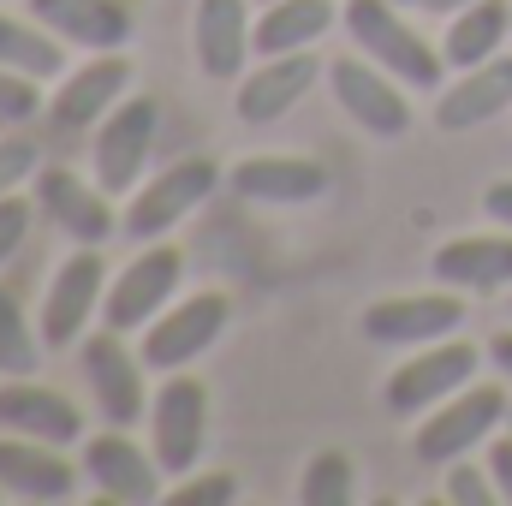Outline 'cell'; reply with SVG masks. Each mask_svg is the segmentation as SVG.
Wrapping results in <instances>:
<instances>
[{
	"label": "cell",
	"mask_w": 512,
	"mask_h": 506,
	"mask_svg": "<svg viewBox=\"0 0 512 506\" xmlns=\"http://www.w3.org/2000/svg\"><path fill=\"white\" fill-rule=\"evenodd\" d=\"M346 36L358 54H370L382 72H393L405 90H441V72H447V54L429 48L411 24H399V6L393 0H352L346 6Z\"/></svg>",
	"instance_id": "obj_1"
},
{
	"label": "cell",
	"mask_w": 512,
	"mask_h": 506,
	"mask_svg": "<svg viewBox=\"0 0 512 506\" xmlns=\"http://www.w3.org/2000/svg\"><path fill=\"white\" fill-rule=\"evenodd\" d=\"M221 185H227V173H221L215 161H203V155H185V161L161 167V179H149V185L131 197L126 233L155 245V239H161V233H173L197 203H209V191H221Z\"/></svg>",
	"instance_id": "obj_2"
},
{
	"label": "cell",
	"mask_w": 512,
	"mask_h": 506,
	"mask_svg": "<svg viewBox=\"0 0 512 506\" xmlns=\"http://www.w3.org/2000/svg\"><path fill=\"white\" fill-rule=\"evenodd\" d=\"M149 447L161 459L167 477H185L197 459H203V441H209V387L197 376H173L161 381L155 405H149Z\"/></svg>",
	"instance_id": "obj_3"
},
{
	"label": "cell",
	"mask_w": 512,
	"mask_h": 506,
	"mask_svg": "<svg viewBox=\"0 0 512 506\" xmlns=\"http://www.w3.org/2000/svg\"><path fill=\"white\" fill-rule=\"evenodd\" d=\"M507 423V393L501 387H459L453 399H441V411L417 429V459L423 465H453L471 447H483L495 429Z\"/></svg>",
	"instance_id": "obj_4"
},
{
	"label": "cell",
	"mask_w": 512,
	"mask_h": 506,
	"mask_svg": "<svg viewBox=\"0 0 512 506\" xmlns=\"http://www.w3.org/2000/svg\"><path fill=\"white\" fill-rule=\"evenodd\" d=\"M179 274H185V256L173 251V245H149L143 256H131L126 268L114 274L108 298H102V322H108L114 334H137V328H149V322L161 316V304L173 298Z\"/></svg>",
	"instance_id": "obj_5"
},
{
	"label": "cell",
	"mask_w": 512,
	"mask_h": 506,
	"mask_svg": "<svg viewBox=\"0 0 512 506\" xmlns=\"http://www.w3.org/2000/svg\"><path fill=\"white\" fill-rule=\"evenodd\" d=\"M227 310H233V304H227L221 292H197V298H185V304L161 310V316L149 322V334H143V364H149V370H161V376L185 370L191 358H203V352L221 340Z\"/></svg>",
	"instance_id": "obj_6"
},
{
	"label": "cell",
	"mask_w": 512,
	"mask_h": 506,
	"mask_svg": "<svg viewBox=\"0 0 512 506\" xmlns=\"http://www.w3.org/2000/svg\"><path fill=\"white\" fill-rule=\"evenodd\" d=\"M477 346H465V340H429L411 364H399L393 376H387V411H399V417H411V411H429V405H441V399H453L465 381L477 376Z\"/></svg>",
	"instance_id": "obj_7"
},
{
	"label": "cell",
	"mask_w": 512,
	"mask_h": 506,
	"mask_svg": "<svg viewBox=\"0 0 512 506\" xmlns=\"http://www.w3.org/2000/svg\"><path fill=\"white\" fill-rule=\"evenodd\" d=\"M328 84H334V102L370 131V137H405L411 131V102L399 96V78L382 72L370 54H340L328 66Z\"/></svg>",
	"instance_id": "obj_8"
},
{
	"label": "cell",
	"mask_w": 512,
	"mask_h": 506,
	"mask_svg": "<svg viewBox=\"0 0 512 506\" xmlns=\"http://www.w3.org/2000/svg\"><path fill=\"white\" fill-rule=\"evenodd\" d=\"M155 126H161V108L149 96H131L102 120V131H96V185L102 191H137Z\"/></svg>",
	"instance_id": "obj_9"
},
{
	"label": "cell",
	"mask_w": 512,
	"mask_h": 506,
	"mask_svg": "<svg viewBox=\"0 0 512 506\" xmlns=\"http://www.w3.org/2000/svg\"><path fill=\"white\" fill-rule=\"evenodd\" d=\"M459 322H465V304L453 292H411V298H376L358 328L376 346H429V340H447Z\"/></svg>",
	"instance_id": "obj_10"
},
{
	"label": "cell",
	"mask_w": 512,
	"mask_h": 506,
	"mask_svg": "<svg viewBox=\"0 0 512 506\" xmlns=\"http://www.w3.org/2000/svg\"><path fill=\"white\" fill-rule=\"evenodd\" d=\"M84 477L96 483V495L102 501H120V506H143L161 495V459L155 453H143L131 435L120 429H108V435H96V441H84Z\"/></svg>",
	"instance_id": "obj_11"
},
{
	"label": "cell",
	"mask_w": 512,
	"mask_h": 506,
	"mask_svg": "<svg viewBox=\"0 0 512 506\" xmlns=\"http://www.w3.org/2000/svg\"><path fill=\"white\" fill-rule=\"evenodd\" d=\"M102 298H108V268H102L96 245H84L78 256L60 262V274H54V286H48V304H42V340H48V346L78 340L84 322H90V310H96Z\"/></svg>",
	"instance_id": "obj_12"
},
{
	"label": "cell",
	"mask_w": 512,
	"mask_h": 506,
	"mask_svg": "<svg viewBox=\"0 0 512 506\" xmlns=\"http://www.w3.org/2000/svg\"><path fill=\"white\" fill-rule=\"evenodd\" d=\"M0 489L18 501H72L78 471L66 447L30 441V435H0Z\"/></svg>",
	"instance_id": "obj_13"
},
{
	"label": "cell",
	"mask_w": 512,
	"mask_h": 506,
	"mask_svg": "<svg viewBox=\"0 0 512 506\" xmlns=\"http://www.w3.org/2000/svg\"><path fill=\"white\" fill-rule=\"evenodd\" d=\"M126 84H131V60L126 54H96L90 66H78V72L54 90L48 114H54V126L60 131H84V126H96V120H108V114L120 108Z\"/></svg>",
	"instance_id": "obj_14"
},
{
	"label": "cell",
	"mask_w": 512,
	"mask_h": 506,
	"mask_svg": "<svg viewBox=\"0 0 512 506\" xmlns=\"http://www.w3.org/2000/svg\"><path fill=\"white\" fill-rule=\"evenodd\" d=\"M316 54L310 48H298V54H268L262 66H256L251 78L239 84V120L245 126H274V120H286L292 108H298V96L316 84Z\"/></svg>",
	"instance_id": "obj_15"
},
{
	"label": "cell",
	"mask_w": 512,
	"mask_h": 506,
	"mask_svg": "<svg viewBox=\"0 0 512 506\" xmlns=\"http://www.w3.org/2000/svg\"><path fill=\"white\" fill-rule=\"evenodd\" d=\"M0 429L30 435V441H54V447L84 441L78 405H72L66 393H54V387H36L30 376H12L0 387Z\"/></svg>",
	"instance_id": "obj_16"
},
{
	"label": "cell",
	"mask_w": 512,
	"mask_h": 506,
	"mask_svg": "<svg viewBox=\"0 0 512 506\" xmlns=\"http://www.w3.org/2000/svg\"><path fill=\"white\" fill-rule=\"evenodd\" d=\"M227 191L245 203H316L328 191V167L304 155H251L227 167Z\"/></svg>",
	"instance_id": "obj_17"
},
{
	"label": "cell",
	"mask_w": 512,
	"mask_h": 506,
	"mask_svg": "<svg viewBox=\"0 0 512 506\" xmlns=\"http://www.w3.org/2000/svg\"><path fill=\"white\" fill-rule=\"evenodd\" d=\"M84 381H90V393L114 429H131L143 417V376H137V358L120 346L114 328L84 340Z\"/></svg>",
	"instance_id": "obj_18"
},
{
	"label": "cell",
	"mask_w": 512,
	"mask_h": 506,
	"mask_svg": "<svg viewBox=\"0 0 512 506\" xmlns=\"http://www.w3.org/2000/svg\"><path fill=\"white\" fill-rule=\"evenodd\" d=\"M36 197L42 209L54 215V227L78 245H102L114 233V209H108V191L102 185H84L72 167H42L36 173Z\"/></svg>",
	"instance_id": "obj_19"
},
{
	"label": "cell",
	"mask_w": 512,
	"mask_h": 506,
	"mask_svg": "<svg viewBox=\"0 0 512 506\" xmlns=\"http://www.w3.org/2000/svg\"><path fill=\"white\" fill-rule=\"evenodd\" d=\"M251 6L245 0H197V18H191V42H197V66L209 78H239L245 60H251Z\"/></svg>",
	"instance_id": "obj_20"
},
{
	"label": "cell",
	"mask_w": 512,
	"mask_h": 506,
	"mask_svg": "<svg viewBox=\"0 0 512 506\" xmlns=\"http://www.w3.org/2000/svg\"><path fill=\"white\" fill-rule=\"evenodd\" d=\"M512 108V54H495L483 66H471L459 84H447L435 96V126L441 131H471V126H489L495 114Z\"/></svg>",
	"instance_id": "obj_21"
},
{
	"label": "cell",
	"mask_w": 512,
	"mask_h": 506,
	"mask_svg": "<svg viewBox=\"0 0 512 506\" xmlns=\"http://www.w3.org/2000/svg\"><path fill=\"white\" fill-rule=\"evenodd\" d=\"M30 18L48 24L60 42H72V48H96V54L126 48V36H131L126 0H30Z\"/></svg>",
	"instance_id": "obj_22"
},
{
	"label": "cell",
	"mask_w": 512,
	"mask_h": 506,
	"mask_svg": "<svg viewBox=\"0 0 512 506\" xmlns=\"http://www.w3.org/2000/svg\"><path fill=\"white\" fill-rule=\"evenodd\" d=\"M429 274L441 286H465V292H495L512 286V239H447L429 256Z\"/></svg>",
	"instance_id": "obj_23"
},
{
	"label": "cell",
	"mask_w": 512,
	"mask_h": 506,
	"mask_svg": "<svg viewBox=\"0 0 512 506\" xmlns=\"http://www.w3.org/2000/svg\"><path fill=\"white\" fill-rule=\"evenodd\" d=\"M328 24H334V0H268L262 18H256V30H251V48L262 60L268 54H298Z\"/></svg>",
	"instance_id": "obj_24"
},
{
	"label": "cell",
	"mask_w": 512,
	"mask_h": 506,
	"mask_svg": "<svg viewBox=\"0 0 512 506\" xmlns=\"http://www.w3.org/2000/svg\"><path fill=\"white\" fill-rule=\"evenodd\" d=\"M507 36H512V6L507 0H471L465 12H453L441 54H447V66L471 72V66L495 60V48H501Z\"/></svg>",
	"instance_id": "obj_25"
},
{
	"label": "cell",
	"mask_w": 512,
	"mask_h": 506,
	"mask_svg": "<svg viewBox=\"0 0 512 506\" xmlns=\"http://www.w3.org/2000/svg\"><path fill=\"white\" fill-rule=\"evenodd\" d=\"M0 66L24 72V78H60L66 72V48L48 24H24L0 12Z\"/></svg>",
	"instance_id": "obj_26"
},
{
	"label": "cell",
	"mask_w": 512,
	"mask_h": 506,
	"mask_svg": "<svg viewBox=\"0 0 512 506\" xmlns=\"http://www.w3.org/2000/svg\"><path fill=\"white\" fill-rule=\"evenodd\" d=\"M42 364V340L24 322V304L0 286V376H36Z\"/></svg>",
	"instance_id": "obj_27"
},
{
	"label": "cell",
	"mask_w": 512,
	"mask_h": 506,
	"mask_svg": "<svg viewBox=\"0 0 512 506\" xmlns=\"http://www.w3.org/2000/svg\"><path fill=\"white\" fill-rule=\"evenodd\" d=\"M358 495V471L346 453H316L304 465V483H298V501L304 506H346Z\"/></svg>",
	"instance_id": "obj_28"
},
{
	"label": "cell",
	"mask_w": 512,
	"mask_h": 506,
	"mask_svg": "<svg viewBox=\"0 0 512 506\" xmlns=\"http://www.w3.org/2000/svg\"><path fill=\"white\" fill-rule=\"evenodd\" d=\"M36 108H42V96H36V78H24V72L0 66V126H24Z\"/></svg>",
	"instance_id": "obj_29"
},
{
	"label": "cell",
	"mask_w": 512,
	"mask_h": 506,
	"mask_svg": "<svg viewBox=\"0 0 512 506\" xmlns=\"http://www.w3.org/2000/svg\"><path fill=\"white\" fill-rule=\"evenodd\" d=\"M495 495H501V489L489 483V471H477V465H465V459L447 465V501L453 506H489Z\"/></svg>",
	"instance_id": "obj_30"
},
{
	"label": "cell",
	"mask_w": 512,
	"mask_h": 506,
	"mask_svg": "<svg viewBox=\"0 0 512 506\" xmlns=\"http://www.w3.org/2000/svg\"><path fill=\"white\" fill-rule=\"evenodd\" d=\"M227 501H239L233 471H209V477H197V483H185V489L167 495V506H227Z\"/></svg>",
	"instance_id": "obj_31"
},
{
	"label": "cell",
	"mask_w": 512,
	"mask_h": 506,
	"mask_svg": "<svg viewBox=\"0 0 512 506\" xmlns=\"http://www.w3.org/2000/svg\"><path fill=\"white\" fill-rule=\"evenodd\" d=\"M30 173H36V143H24V137H0V197H12Z\"/></svg>",
	"instance_id": "obj_32"
},
{
	"label": "cell",
	"mask_w": 512,
	"mask_h": 506,
	"mask_svg": "<svg viewBox=\"0 0 512 506\" xmlns=\"http://www.w3.org/2000/svg\"><path fill=\"white\" fill-rule=\"evenodd\" d=\"M24 233H30V203L12 191V197H0V262H12V256H18Z\"/></svg>",
	"instance_id": "obj_33"
},
{
	"label": "cell",
	"mask_w": 512,
	"mask_h": 506,
	"mask_svg": "<svg viewBox=\"0 0 512 506\" xmlns=\"http://www.w3.org/2000/svg\"><path fill=\"white\" fill-rule=\"evenodd\" d=\"M483 215H489L495 227H507V233H512V179H495V185L483 191Z\"/></svg>",
	"instance_id": "obj_34"
},
{
	"label": "cell",
	"mask_w": 512,
	"mask_h": 506,
	"mask_svg": "<svg viewBox=\"0 0 512 506\" xmlns=\"http://www.w3.org/2000/svg\"><path fill=\"white\" fill-rule=\"evenodd\" d=\"M489 477H495L501 501H512V435H501V441L489 447Z\"/></svg>",
	"instance_id": "obj_35"
},
{
	"label": "cell",
	"mask_w": 512,
	"mask_h": 506,
	"mask_svg": "<svg viewBox=\"0 0 512 506\" xmlns=\"http://www.w3.org/2000/svg\"><path fill=\"white\" fill-rule=\"evenodd\" d=\"M399 6H411V12H429V18H453V12H465L471 0H399Z\"/></svg>",
	"instance_id": "obj_36"
},
{
	"label": "cell",
	"mask_w": 512,
	"mask_h": 506,
	"mask_svg": "<svg viewBox=\"0 0 512 506\" xmlns=\"http://www.w3.org/2000/svg\"><path fill=\"white\" fill-rule=\"evenodd\" d=\"M495 364H501V376L512 381V334H501V340H495Z\"/></svg>",
	"instance_id": "obj_37"
},
{
	"label": "cell",
	"mask_w": 512,
	"mask_h": 506,
	"mask_svg": "<svg viewBox=\"0 0 512 506\" xmlns=\"http://www.w3.org/2000/svg\"><path fill=\"white\" fill-rule=\"evenodd\" d=\"M507 429H512V405H507Z\"/></svg>",
	"instance_id": "obj_38"
},
{
	"label": "cell",
	"mask_w": 512,
	"mask_h": 506,
	"mask_svg": "<svg viewBox=\"0 0 512 506\" xmlns=\"http://www.w3.org/2000/svg\"><path fill=\"white\" fill-rule=\"evenodd\" d=\"M262 6H268V0H262Z\"/></svg>",
	"instance_id": "obj_39"
}]
</instances>
